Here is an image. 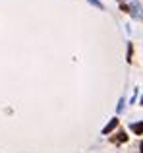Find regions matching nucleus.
Wrapping results in <instances>:
<instances>
[{
  "mask_svg": "<svg viewBox=\"0 0 143 153\" xmlns=\"http://www.w3.org/2000/svg\"><path fill=\"white\" fill-rule=\"evenodd\" d=\"M116 126H118V118H112V120H110V122L106 124L105 128H102V134H108V132H112Z\"/></svg>",
  "mask_w": 143,
  "mask_h": 153,
  "instance_id": "f257e3e1",
  "label": "nucleus"
},
{
  "mask_svg": "<svg viewBox=\"0 0 143 153\" xmlns=\"http://www.w3.org/2000/svg\"><path fill=\"white\" fill-rule=\"evenodd\" d=\"M132 130L136 132V134H143V122H133L132 124Z\"/></svg>",
  "mask_w": 143,
  "mask_h": 153,
  "instance_id": "f03ea898",
  "label": "nucleus"
},
{
  "mask_svg": "<svg viewBox=\"0 0 143 153\" xmlns=\"http://www.w3.org/2000/svg\"><path fill=\"white\" fill-rule=\"evenodd\" d=\"M118 142H128V134H126V132H120V134H118Z\"/></svg>",
  "mask_w": 143,
  "mask_h": 153,
  "instance_id": "7ed1b4c3",
  "label": "nucleus"
},
{
  "mask_svg": "<svg viewBox=\"0 0 143 153\" xmlns=\"http://www.w3.org/2000/svg\"><path fill=\"white\" fill-rule=\"evenodd\" d=\"M132 54H133V47H132V45H128V58H126L128 62H132Z\"/></svg>",
  "mask_w": 143,
  "mask_h": 153,
  "instance_id": "20e7f679",
  "label": "nucleus"
},
{
  "mask_svg": "<svg viewBox=\"0 0 143 153\" xmlns=\"http://www.w3.org/2000/svg\"><path fill=\"white\" fill-rule=\"evenodd\" d=\"M89 4H93V6H97V8H105L101 2H99V0H89Z\"/></svg>",
  "mask_w": 143,
  "mask_h": 153,
  "instance_id": "39448f33",
  "label": "nucleus"
},
{
  "mask_svg": "<svg viewBox=\"0 0 143 153\" xmlns=\"http://www.w3.org/2000/svg\"><path fill=\"white\" fill-rule=\"evenodd\" d=\"M122 108H124V99H122L120 105H118V112H122Z\"/></svg>",
  "mask_w": 143,
  "mask_h": 153,
  "instance_id": "423d86ee",
  "label": "nucleus"
},
{
  "mask_svg": "<svg viewBox=\"0 0 143 153\" xmlns=\"http://www.w3.org/2000/svg\"><path fill=\"white\" fill-rule=\"evenodd\" d=\"M139 147H141V153H143V142H141V143H139Z\"/></svg>",
  "mask_w": 143,
  "mask_h": 153,
  "instance_id": "0eeeda50",
  "label": "nucleus"
},
{
  "mask_svg": "<svg viewBox=\"0 0 143 153\" xmlns=\"http://www.w3.org/2000/svg\"><path fill=\"white\" fill-rule=\"evenodd\" d=\"M139 103H141V105H143V97H141V101H139Z\"/></svg>",
  "mask_w": 143,
  "mask_h": 153,
  "instance_id": "6e6552de",
  "label": "nucleus"
}]
</instances>
